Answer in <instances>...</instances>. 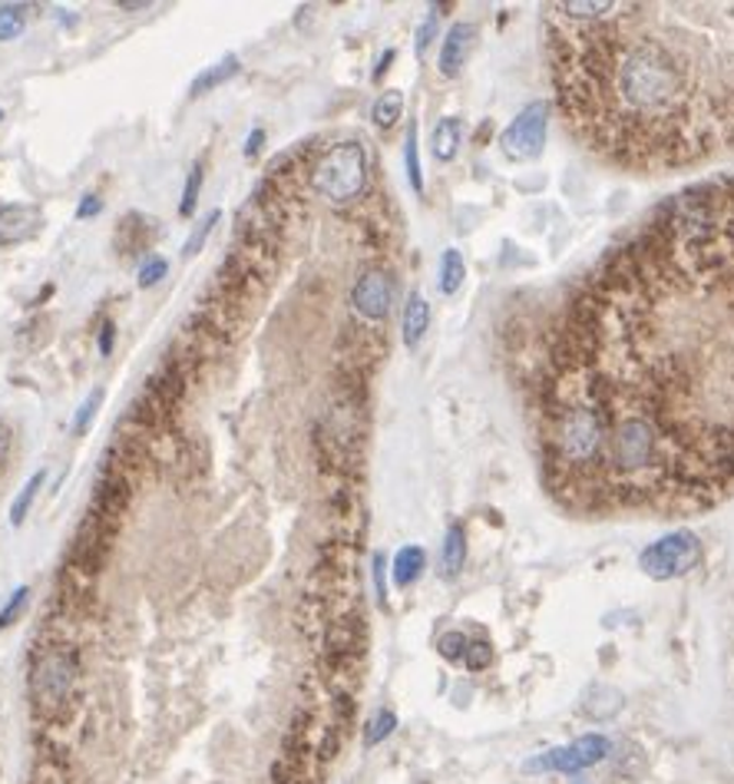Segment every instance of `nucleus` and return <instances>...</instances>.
I'll list each match as a JSON object with an SVG mask.
<instances>
[{"label": "nucleus", "mask_w": 734, "mask_h": 784, "mask_svg": "<svg viewBox=\"0 0 734 784\" xmlns=\"http://www.w3.org/2000/svg\"><path fill=\"white\" fill-rule=\"evenodd\" d=\"M463 563H466V533L460 523H450L443 536V549H440V567L453 580L463 570Z\"/></svg>", "instance_id": "nucleus-14"}, {"label": "nucleus", "mask_w": 734, "mask_h": 784, "mask_svg": "<svg viewBox=\"0 0 734 784\" xmlns=\"http://www.w3.org/2000/svg\"><path fill=\"white\" fill-rule=\"evenodd\" d=\"M430 328V305L421 292H411L407 295V305H404V314H401V338H404V348L417 352L424 334Z\"/></svg>", "instance_id": "nucleus-10"}, {"label": "nucleus", "mask_w": 734, "mask_h": 784, "mask_svg": "<svg viewBox=\"0 0 734 784\" xmlns=\"http://www.w3.org/2000/svg\"><path fill=\"white\" fill-rule=\"evenodd\" d=\"M113 342H116V328H113V321H106V324L99 328V355H103V358L113 355Z\"/></svg>", "instance_id": "nucleus-30"}, {"label": "nucleus", "mask_w": 734, "mask_h": 784, "mask_svg": "<svg viewBox=\"0 0 734 784\" xmlns=\"http://www.w3.org/2000/svg\"><path fill=\"white\" fill-rule=\"evenodd\" d=\"M424 570H427V549H424V546L414 543V546L398 549L394 563H391L394 586H398V590H411V586L424 577Z\"/></svg>", "instance_id": "nucleus-12"}, {"label": "nucleus", "mask_w": 734, "mask_h": 784, "mask_svg": "<svg viewBox=\"0 0 734 784\" xmlns=\"http://www.w3.org/2000/svg\"><path fill=\"white\" fill-rule=\"evenodd\" d=\"M238 57H225V60H218L215 67H209V70H202L196 80H192V96H202V93H209V90H215V86H222V83H228L235 73H238Z\"/></svg>", "instance_id": "nucleus-17"}, {"label": "nucleus", "mask_w": 734, "mask_h": 784, "mask_svg": "<svg viewBox=\"0 0 734 784\" xmlns=\"http://www.w3.org/2000/svg\"><path fill=\"white\" fill-rule=\"evenodd\" d=\"M437 21H440V14L434 11L427 21H424V27L417 31V57H424L427 54V47L434 44V34H437Z\"/></svg>", "instance_id": "nucleus-29"}, {"label": "nucleus", "mask_w": 734, "mask_h": 784, "mask_svg": "<svg viewBox=\"0 0 734 784\" xmlns=\"http://www.w3.org/2000/svg\"><path fill=\"white\" fill-rule=\"evenodd\" d=\"M612 755V738L602 735V732H592V735H582L569 745H556L536 758H530L523 764V771L536 774V771H553V774H579L585 768H595L602 764L605 758Z\"/></svg>", "instance_id": "nucleus-5"}, {"label": "nucleus", "mask_w": 734, "mask_h": 784, "mask_svg": "<svg viewBox=\"0 0 734 784\" xmlns=\"http://www.w3.org/2000/svg\"><path fill=\"white\" fill-rule=\"evenodd\" d=\"M367 182V153L360 143H334L311 166V189L328 202H351Z\"/></svg>", "instance_id": "nucleus-2"}, {"label": "nucleus", "mask_w": 734, "mask_h": 784, "mask_svg": "<svg viewBox=\"0 0 734 784\" xmlns=\"http://www.w3.org/2000/svg\"><path fill=\"white\" fill-rule=\"evenodd\" d=\"M404 169H407V182H411L414 195H424V166H421V143H417V123L414 120H411L407 140H404Z\"/></svg>", "instance_id": "nucleus-18"}, {"label": "nucleus", "mask_w": 734, "mask_h": 784, "mask_svg": "<svg viewBox=\"0 0 734 784\" xmlns=\"http://www.w3.org/2000/svg\"><path fill=\"white\" fill-rule=\"evenodd\" d=\"M404 117V93L401 90H384L375 106H371V120L378 130H391L398 120Z\"/></svg>", "instance_id": "nucleus-16"}, {"label": "nucleus", "mask_w": 734, "mask_h": 784, "mask_svg": "<svg viewBox=\"0 0 734 784\" xmlns=\"http://www.w3.org/2000/svg\"><path fill=\"white\" fill-rule=\"evenodd\" d=\"M73 682H76V655L70 649H47L44 655H37L31 668L34 709L44 718H57L73 696Z\"/></svg>", "instance_id": "nucleus-3"}, {"label": "nucleus", "mask_w": 734, "mask_h": 784, "mask_svg": "<svg viewBox=\"0 0 734 784\" xmlns=\"http://www.w3.org/2000/svg\"><path fill=\"white\" fill-rule=\"evenodd\" d=\"M698 563H701V539L691 530L665 533L639 553V570L655 583L688 577Z\"/></svg>", "instance_id": "nucleus-4"}, {"label": "nucleus", "mask_w": 734, "mask_h": 784, "mask_svg": "<svg viewBox=\"0 0 734 784\" xmlns=\"http://www.w3.org/2000/svg\"><path fill=\"white\" fill-rule=\"evenodd\" d=\"M533 414L572 513H691L734 490V176L672 195L579 285Z\"/></svg>", "instance_id": "nucleus-1"}, {"label": "nucleus", "mask_w": 734, "mask_h": 784, "mask_svg": "<svg viewBox=\"0 0 734 784\" xmlns=\"http://www.w3.org/2000/svg\"><path fill=\"white\" fill-rule=\"evenodd\" d=\"M546 130H549V103L533 99L526 103L513 123L500 133V150L513 163H530L540 159L546 150Z\"/></svg>", "instance_id": "nucleus-6"}, {"label": "nucleus", "mask_w": 734, "mask_h": 784, "mask_svg": "<svg viewBox=\"0 0 734 784\" xmlns=\"http://www.w3.org/2000/svg\"><path fill=\"white\" fill-rule=\"evenodd\" d=\"M460 143H463V123L457 117H443L437 127H434V136H430V153L437 163H453L457 153H460Z\"/></svg>", "instance_id": "nucleus-13"}, {"label": "nucleus", "mask_w": 734, "mask_h": 784, "mask_svg": "<svg viewBox=\"0 0 734 784\" xmlns=\"http://www.w3.org/2000/svg\"><path fill=\"white\" fill-rule=\"evenodd\" d=\"M99 212V199L96 195H86L83 202H80V209H76V218H93Z\"/></svg>", "instance_id": "nucleus-32"}, {"label": "nucleus", "mask_w": 734, "mask_h": 784, "mask_svg": "<svg viewBox=\"0 0 734 784\" xmlns=\"http://www.w3.org/2000/svg\"><path fill=\"white\" fill-rule=\"evenodd\" d=\"M0 120H4V114H0Z\"/></svg>", "instance_id": "nucleus-36"}, {"label": "nucleus", "mask_w": 734, "mask_h": 784, "mask_svg": "<svg viewBox=\"0 0 734 784\" xmlns=\"http://www.w3.org/2000/svg\"><path fill=\"white\" fill-rule=\"evenodd\" d=\"M489 658H494V649H489V642H470L466 652H463V665L470 672H483L489 665Z\"/></svg>", "instance_id": "nucleus-26"}, {"label": "nucleus", "mask_w": 734, "mask_h": 784, "mask_svg": "<svg viewBox=\"0 0 734 784\" xmlns=\"http://www.w3.org/2000/svg\"><path fill=\"white\" fill-rule=\"evenodd\" d=\"M8 451H11V433L0 427V467H4V461H8Z\"/></svg>", "instance_id": "nucleus-34"}, {"label": "nucleus", "mask_w": 734, "mask_h": 784, "mask_svg": "<svg viewBox=\"0 0 734 784\" xmlns=\"http://www.w3.org/2000/svg\"><path fill=\"white\" fill-rule=\"evenodd\" d=\"M398 728V715L391 709H378L364 725V748H378L381 741H388Z\"/></svg>", "instance_id": "nucleus-19"}, {"label": "nucleus", "mask_w": 734, "mask_h": 784, "mask_svg": "<svg viewBox=\"0 0 734 784\" xmlns=\"http://www.w3.org/2000/svg\"><path fill=\"white\" fill-rule=\"evenodd\" d=\"M218 218H222V212H218V209H212V212H209V215H205V218L199 222V226H196V233L189 236V242H186V249H182L186 256H196V252H199V249L205 246V239H209V233L215 229V222H218Z\"/></svg>", "instance_id": "nucleus-24"}, {"label": "nucleus", "mask_w": 734, "mask_h": 784, "mask_svg": "<svg viewBox=\"0 0 734 784\" xmlns=\"http://www.w3.org/2000/svg\"><path fill=\"white\" fill-rule=\"evenodd\" d=\"M40 229V209L8 202L0 205V246H21Z\"/></svg>", "instance_id": "nucleus-9"}, {"label": "nucleus", "mask_w": 734, "mask_h": 784, "mask_svg": "<svg viewBox=\"0 0 734 784\" xmlns=\"http://www.w3.org/2000/svg\"><path fill=\"white\" fill-rule=\"evenodd\" d=\"M27 603H31V586H17V590L11 593V599L0 606V632L11 629V626L24 616Z\"/></svg>", "instance_id": "nucleus-22"}, {"label": "nucleus", "mask_w": 734, "mask_h": 784, "mask_svg": "<svg viewBox=\"0 0 734 784\" xmlns=\"http://www.w3.org/2000/svg\"><path fill=\"white\" fill-rule=\"evenodd\" d=\"M391 60H394V50H388V54H384V57H381V67H378V70H375V80H381V73H384V70H388V63H391Z\"/></svg>", "instance_id": "nucleus-35"}, {"label": "nucleus", "mask_w": 734, "mask_h": 784, "mask_svg": "<svg viewBox=\"0 0 734 784\" xmlns=\"http://www.w3.org/2000/svg\"><path fill=\"white\" fill-rule=\"evenodd\" d=\"M463 278H466V262L457 249H447L440 256V265H437V288L440 295H457L463 288Z\"/></svg>", "instance_id": "nucleus-15"}, {"label": "nucleus", "mask_w": 734, "mask_h": 784, "mask_svg": "<svg viewBox=\"0 0 734 784\" xmlns=\"http://www.w3.org/2000/svg\"><path fill=\"white\" fill-rule=\"evenodd\" d=\"M473 44H476V27H473V24H466V21L450 24L447 34H443V40H440V50H437V70H440L447 80L460 76L463 67H466V60H470Z\"/></svg>", "instance_id": "nucleus-8"}, {"label": "nucleus", "mask_w": 734, "mask_h": 784, "mask_svg": "<svg viewBox=\"0 0 734 784\" xmlns=\"http://www.w3.org/2000/svg\"><path fill=\"white\" fill-rule=\"evenodd\" d=\"M44 480H47V474L44 471H37L24 487H21V494H17V500L11 503V523L14 526H21L24 523V516L31 513V507H34V500H37V490L44 487Z\"/></svg>", "instance_id": "nucleus-20"}, {"label": "nucleus", "mask_w": 734, "mask_h": 784, "mask_svg": "<svg viewBox=\"0 0 734 784\" xmlns=\"http://www.w3.org/2000/svg\"><path fill=\"white\" fill-rule=\"evenodd\" d=\"M199 192H202V163H196V166L189 169V179H186V189H182V202H179V212H182V215H192V212H196Z\"/></svg>", "instance_id": "nucleus-23"}, {"label": "nucleus", "mask_w": 734, "mask_h": 784, "mask_svg": "<svg viewBox=\"0 0 734 784\" xmlns=\"http://www.w3.org/2000/svg\"><path fill=\"white\" fill-rule=\"evenodd\" d=\"M169 272V262L166 259H150L143 269H140V288H153L156 282H163Z\"/></svg>", "instance_id": "nucleus-28"}, {"label": "nucleus", "mask_w": 734, "mask_h": 784, "mask_svg": "<svg viewBox=\"0 0 734 784\" xmlns=\"http://www.w3.org/2000/svg\"><path fill=\"white\" fill-rule=\"evenodd\" d=\"M99 401H103V391H93L83 404H80V411H76V417H73V430L76 433H83L90 424H93V417H96V407H99Z\"/></svg>", "instance_id": "nucleus-27"}, {"label": "nucleus", "mask_w": 734, "mask_h": 784, "mask_svg": "<svg viewBox=\"0 0 734 784\" xmlns=\"http://www.w3.org/2000/svg\"><path fill=\"white\" fill-rule=\"evenodd\" d=\"M262 140H265V130H256V133L249 136V143H245V156H256V153L262 150Z\"/></svg>", "instance_id": "nucleus-33"}, {"label": "nucleus", "mask_w": 734, "mask_h": 784, "mask_svg": "<svg viewBox=\"0 0 734 784\" xmlns=\"http://www.w3.org/2000/svg\"><path fill=\"white\" fill-rule=\"evenodd\" d=\"M394 298H398V285L388 272L381 269H371L364 272L354 288H351V308L364 318V321H388L391 308H394Z\"/></svg>", "instance_id": "nucleus-7"}, {"label": "nucleus", "mask_w": 734, "mask_h": 784, "mask_svg": "<svg viewBox=\"0 0 734 784\" xmlns=\"http://www.w3.org/2000/svg\"><path fill=\"white\" fill-rule=\"evenodd\" d=\"M153 242V229H150V222L133 212V215H122L119 222V229H116V249L122 256H140L146 252V246Z\"/></svg>", "instance_id": "nucleus-11"}, {"label": "nucleus", "mask_w": 734, "mask_h": 784, "mask_svg": "<svg viewBox=\"0 0 734 784\" xmlns=\"http://www.w3.org/2000/svg\"><path fill=\"white\" fill-rule=\"evenodd\" d=\"M466 645H470V639H466L463 632H443V635L437 639V649H440V655H443V658H450V662H463V652H466Z\"/></svg>", "instance_id": "nucleus-25"}, {"label": "nucleus", "mask_w": 734, "mask_h": 784, "mask_svg": "<svg viewBox=\"0 0 734 784\" xmlns=\"http://www.w3.org/2000/svg\"><path fill=\"white\" fill-rule=\"evenodd\" d=\"M375 586H378V599H388V583H384V556H375Z\"/></svg>", "instance_id": "nucleus-31"}, {"label": "nucleus", "mask_w": 734, "mask_h": 784, "mask_svg": "<svg viewBox=\"0 0 734 784\" xmlns=\"http://www.w3.org/2000/svg\"><path fill=\"white\" fill-rule=\"evenodd\" d=\"M27 4H0V40H14L27 27Z\"/></svg>", "instance_id": "nucleus-21"}]
</instances>
